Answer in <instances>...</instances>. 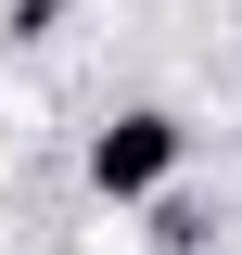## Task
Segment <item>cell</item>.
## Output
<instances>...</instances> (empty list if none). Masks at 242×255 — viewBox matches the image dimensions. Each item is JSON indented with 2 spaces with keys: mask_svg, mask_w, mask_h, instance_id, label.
Here are the masks:
<instances>
[{
  "mask_svg": "<svg viewBox=\"0 0 242 255\" xmlns=\"http://www.w3.org/2000/svg\"><path fill=\"white\" fill-rule=\"evenodd\" d=\"M38 26H64V0H13V38H38Z\"/></svg>",
  "mask_w": 242,
  "mask_h": 255,
  "instance_id": "obj_2",
  "label": "cell"
},
{
  "mask_svg": "<svg viewBox=\"0 0 242 255\" xmlns=\"http://www.w3.org/2000/svg\"><path fill=\"white\" fill-rule=\"evenodd\" d=\"M179 153H191V128L166 115V102H127V115L90 140V191H102V204H166Z\"/></svg>",
  "mask_w": 242,
  "mask_h": 255,
  "instance_id": "obj_1",
  "label": "cell"
}]
</instances>
